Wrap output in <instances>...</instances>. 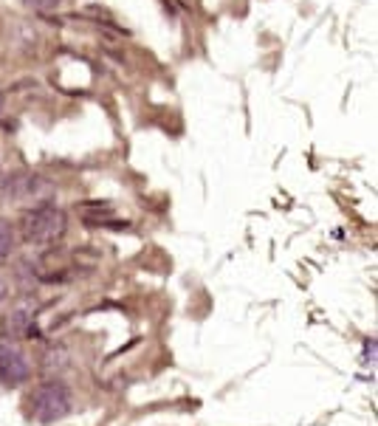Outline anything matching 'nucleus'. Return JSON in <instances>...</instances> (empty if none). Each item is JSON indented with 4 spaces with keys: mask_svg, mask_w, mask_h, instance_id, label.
Returning a JSON list of instances; mask_svg holds the SVG:
<instances>
[{
    "mask_svg": "<svg viewBox=\"0 0 378 426\" xmlns=\"http://www.w3.org/2000/svg\"><path fill=\"white\" fill-rule=\"evenodd\" d=\"M65 212L45 203V206H34L29 212H23L20 218V231H23V240L34 243V246H49L54 240H60L65 234Z\"/></svg>",
    "mask_w": 378,
    "mask_h": 426,
    "instance_id": "obj_1",
    "label": "nucleus"
},
{
    "mask_svg": "<svg viewBox=\"0 0 378 426\" xmlns=\"http://www.w3.org/2000/svg\"><path fill=\"white\" fill-rule=\"evenodd\" d=\"M26 407L37 423H54L71 412V392L60 381H42L26 398Z\"/></svg>",
    "mask_w": 378,
    "mask_h": 426,
    "instance_id": "obj_2",
    "label": "nucleus"
},
{
    "mask_svg": "<svg viewBox=\"0 0 378 426\" xmlns=\"http://www.w3.org/2000/svg\"><path fill=\"white\" fill-rule=\"evenodd\" d=\"M32 375V364L26 353L14 344H0V384L3 387H17L26 384Z\"/></svg>",
    "mask_w": 378,
    "mask_h": 426,
    "instance_id": "obj_3",
    "label": "nucleus"
},
{
    "mask_svg": "<svg viewBox=\"0 0 378 426\" xmlns=\"http://www.w3.org/2000/svg\"><path fill=\"white\" fill-rule=\"evenodd\" d=\"M51 192V186L45 184L42 178L32 175V173H17L6 181L3 186V195L12 198V201H20V203H26V201H37V198H45Z\"/></svg>",
    "mask_w": 378,
    "mask_h": 426,
    "instance_id": "obj_4",
    "label": "nucleus"
},
{
    "mask_svg": "<svg viewBox=\"0 0 378 426\" xmlns=\"http://www.w3.org/2000/svg\"><path fill=\"white\" fill-rule=\"evenodd\" d=\"M14 243H17V234H14V226L9 221L0 218V260L9 257L14 251Z\"/></svg>",
    "mask_w": 378,
    "mask_h": 426,
    "instance_id": "obj_5",
    "label": "nucleus"
},
{
    "mask_svg": "<svg viewBox=\"0 0 378 426\" xmlns=\"http://www.w3.org/2000/svg\"><path fill=\"white\" fill-rule=\"evenodd\" d=\"M29 3L34 9H40V12H51V9H57L62 3V0H29Z\"/></svg>",
    "mask_w": 378,
    "mask_h": 426,
    "instance_id": "obj_6",
    "label": "nucleus"
},
{
    "mask_svg": "<svg viewBox=\"0 0 378 426\" xmlns=\"http://www.w3.org/2000/svg\"><path fill=\"white\" fill-rule=\"evenodd\" d=\"M3 294H6V286H3V277H0V302H3Z\"/></svg>",
    "mask_w": 378,
    "mask_h": 426,
    "instance_id": "obj_7",
    "label": "nucleus"
},
{
    "mask_svg": "<svg viewBox=\"0 0 378 426\" xmlns=\"http://www.w3.org/2000/svg\"><path fill=\"white\" fill-rule=\"evenodd\" d=\"M0 113H3V93H0Z\"/></svg>",
    "mask_w": 378,
    "mask_h": 426,
    "instance_id": "obj_8",
    "label": "nucleus"
}]
</instances>
